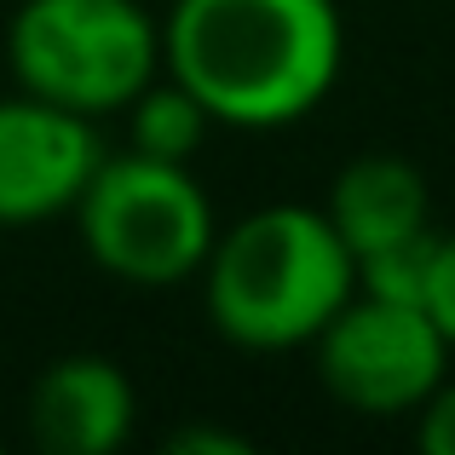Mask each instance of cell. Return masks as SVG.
<instances>
[{"label":"cell","mask_w":455,"mask_h":455,"mask_svg":"<svg viewBox=\"0 0 455 455\" xmlns=\"http://www.w3.org/2000/svg\"><path fill=\"white\" fill-rule=\"evenodd\" d=\"M346 64L334 0H173L162 69L202 99L213 127L277 133L323 110Z\"/></svg>","instance_id":"obj_1"},{"label":"cell","mask_w":455,"mask_h":455,"mask_svg":"<svg viewBox=\"0 0 455 455\" xmlns=\"http://www.w3.org/2000/svg\"><path fill=\"white\" fill-rule=\"evenodd\" d=\"M208 323L243 352H300L357 294V254L306 202H266L213 236L202 266Z\"/></svg>","instance_id":"obj_2"},{"label":"cell","mask_w":455,"mask_h":455,"mask_svg":"<svg viewBox=\"0 0 455 455\" xmlns=\"http://www.w3.org/2000/svg\"><path fill=\"white\" fill-rule=\"evenodd\" d=\"M6 69L18 92L58 110L122 116L162 76V18L145 0H18Z\"/></svg>","instance_id":"obj_3"},{"label":"cell","mask_w":455,"mask_h":455,"mask_svg":"<svg viewBox=\"0 0 455 455\" xmlns=\"http://www.w3.org/2000/svg\"><path fill=\"white\" fill-rule=\"evenodd\" d=\"M69 220L92 266L127 289L196 283L220 236V213L202 179L190 173V162H162L145 150H104Z\"/></svg>","instance_id":"obj_4"},{"label":"cell","mask_w":455,"mask_h":455,"mask_svg":"<svg viewBox=\"0 0 455 455\" xmlns=\"http://www.w3.org/2000/svg\"><path fill=\"white\" fill-rule=\"evenodd\" d=\"M317 380L340 410L369 415V421H398L421 415V403L450 375V340L427 306H398L375 294H352L323 334L311 340Z\"/></svg>","instance_id":"obj_5"},{"label":"cell","mask_w":455,"mask_h":455,"mask_svg":"<svg viewBox=\"0 0 455 455\" xmlns=\"http://www.w3.org/2000/svg\"><path fill=\"white\" fill-rule=\"evenodd\" d=\"M104 145L99 127L76 110L6 92L0 99V231L64 220L81 202L87 179L99 173Z\"/></svg>","instance_id":"obj_6"},{"label":"cell","mask_w":455,"mask_h":455,"mask_svg":"<svg viewBox=\"0 0 455 455\" xmlns=\"http://www.w3.org/2000/svg\"><path fill=\"white\" fill-rule=\"evenodd\" d=\"M139 392L104 352H69L35 375L29 433L46 455H116L133 438Z\"/></svg>","instance_id":"obj_7"},{"label":"cell","mask_w":455,"mask_h":455,"mask_svg":"<svg viewBox=\"0 0 455 455\" xmlns=\"http://www.w3.org/2000/svg\"><path fill=\"white\" fill-rule=\"evenodd\" d=\"M323 213L334 220V231L352 254H369V248L403 243L415 231H433V190H427L415 162L375 150V156H352L334 173Z\"/></svg>","instance_id":"obj_8"},{"label":"cell","mask_w":455,"mask_h":455,"mask_svg":"<svg viewBox=\"0 0 455 455\" xmlns=\"http://www.w3.org/2000/svg\"><path fill=\"white\" fill-rule=\"evenodd\" d=\"M122 116H127V133H133V150L162 156V162H190L202 150V139L213 133V116L202 110V99L190 87H179L167 69Z\"/></svg>","instance_id":"obj_9"},{"label":"cell","mask_w":455,"mask_h":455,"mask_svg":"<svg viewBox=\"0 0 455 455\" xmlns=\"http://www.w3.org/2000/svg\"><path fill=\"white\" fill-rule=\"evenodd\" d=\"M433 248H438V231H415V236H403V243H387V248L357 254V294L398 300V306H427Z\"/></svg>","instance_id":"obj_10"},{"label":"cell","mask_w":455,"mask_h":455,"mask_svg":"<svg viewBox=\"0 0 455 455\" xmlns=\"http://www.w3.org/2000/svg\"><path fill=\"white\" fill-rule=\"evenodd\" d=\"M427 317L438 323V334L455 352V231L438 236L433 248V283H427Z\"/></svg>","instance_id":"obj_11"},{"label":"cell","mask_w":455,"mask_h":455,"mask_svg":"<svg viewBox=\"0 0 455 455\" xmlns=\"http://www.w3.org/2000/svg\"><path fill=\"white\" fill-rule=\"evenodd\" d=\"M415 438H421L427 455H455V369L438 380V392L421 403L415 415Z\"/></svg>","instance_id":"obj_12"},{"label":"cell","mask_w":455,"mask_h":455,"mask_svg":"<svg viewBox=\"0 0 455 455\" xmlns=\"http://www.w3.org/2000/svg\"><path fill=\"white\" fill-rule=\"evenodd\" d=\"M167 455H248V438L225 433V427H185V433L162 438Z\"/></svg>","instance_id":"obj_13"}]
</instances>
